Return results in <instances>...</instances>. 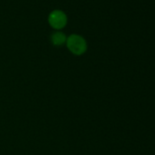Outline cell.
Listing matches in <instances>:
<instances>
[{
  "label": "cell",
  "mask_w": 155,
  "mask_h": 155,
  "mask_svg": "<svg viewBox=\"0 0 155 155\" xmlns=\"http://www.w3.org/2000/svg\"><path fill=\"white\" fill-rule=\"evenodd\" d=\"M68 48L75 55H82L87 50V42L80 35L72 34L67 38Z\"/></svg>",
  "instance_id": "1"
},
{
  "label": "cell",
  "mask_w": 155,
  "mask_h": 155,
  "mask_svg": "<svg viewBox=\"0 0 155 155\" xmlns=\"http://www.w3.org/2000/svg\"><path fill=\"white\" fill-rule=\"evenodd\" d=\"M48 22L50 26L56 29L63 28L68 22L67 15L62 10H53L48 16Z\"/></svg>",
  "instance_id": "2"
},
{
  "label": "cell",
  "mask_w": 155,
  "mask_h": 155,
  "mask_svg": "<svg viewBox=\"0 0 155 155\" xmlns=\"http://www.w3.org/2000/svg\"><path fill=\"white\" fill-rule=\"evenodd\" d=\"M51 41L55 46H61L67 41V37L63 32L58 31L51 36Z\"/></svg>",
  "instance_id": "3"
}]
</instances>
